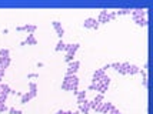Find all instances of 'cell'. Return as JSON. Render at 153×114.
Here are the masks:
<instances>
[{
  "label": "cell",
  "instance_id": "cell-1",
  "mask_svg": "<svg viewBox=\"0 0 153 114\" xmlns=\"http://www.w3.org/2000/svg\"><path fill=\"white\" fill-rule=\"evenodd\" d=\"M110 67H113L116 71H119L120 74H130V76H133V74H137L140 73V70L137 66H134V64H130V63H112L110 64Z\"/></svg>",
  "mask_w": 153,
  "mask_h": 114
},
{
  "label": "cell",
  "instance_id": "cell-2",
  "mask_svg": "<svg viewBox=\"0 0 153 114\" xmlns=\"http://www.w3.org/2000/svg\"><path fill=\"white\" fill-rule=\"evenodd\" d=\"M62 90L66 91H73L74 94H77L79 91V79L76 74H66L65 80L62 83Z\"/></svg>",
  "mask_w": 153,
  "mask_h": 114
},
{
  "label": "cell",
  "instance_id": "cell-3",
  "mask_svg": "<svg viewBox=\"0 0 153 114\" xmlns=\"http://www.w3.org/2000/svg\"><path fill=\"white\" fill-rule=\"evenodd\" d=\"M116 17V12H107V10H102L99 13V17L96 20L99 21V24H103V23H107V21L113 20Z\"/></svg>",
  "mask_w": 153,
  "mask_h": 114
},
{
  "label": "cell",
  "instance_id": "cell-4",
  "mask_svg": "<svg viewBox=\"0 0 153 114\" xmlns=\"http://www.w3.org/2000/svg\"><path fill=\"white\" fill-rule=\"evenodd\" d=\"M113 108H114V106L112 104V103H110V101H103L100 106H97V107L94 108V111L102 113V114H107V113H110Z\"/></svg>",
  "mask_w": 153,
  "mask_h": 114
},
{
  "label": "cell",
  "instance_id": "cell-5",
  "mask_svg": "<svg viewBox=\"0 0 153 114\" xmlns=\"http://www.w3.org/2000/svg\"><path fill=\"white\" fill-rule=\"evenodd\" d=\"M83 26L86 27V29H93V30H96L100 24H99V21L96 20V19H93V17H87L86 20L83 21Z\"/></svg>",
  "mask_w": 153,
  "mask_h": 114
},
{
  "label": "cell",
  "instance_id": "cell-6",
  "mask_svg": "<svg viewBox=\"0 0 153 114\" xmlns=\"http://www.w3.org/2000/svg\"><path fill=\"white\" fill-rule=\"evenodd\" d=\"M36 29H37L36 24H23V26L16 27V30H17V32H27L29 34H33L34 32H36Z\"/></svg>",
  "mask_w": 153,
  "mask_h": 114
},
{
  "label": "cell",
  "instance_id": "cell-7",
  "mask_svg": "<svg viewBox=\"0 0 153 114\" xmlns=\"http://www.w3.org/2000/svg\"><path fill=\"white\" fill-rule=\"evenodd\" d=\"M80 67V61L79 60H73L69 63V67H67V73L66 74H76L77 70Z\"/></svg>",
  "mask_w": 153,
  "mask_h": 114
},
{
  "label": "cell",
  "instance_id": "cell-8",
  "mask_svg": "<svg viewBox=\"0 0 153 114\" xmlns=\"http://www.w3.org/2000/svg\"><path fill=\"white\" fill-rule=\"evenodd\" d=\"M103 99H105V97H103V94H97L93 100L90 101V110H94L97 106H100V104L103 103Z\"/></svg>",
  "mask_w": 153,
  "mask_h": 114
},
{
  "label": "cell",
  "instance_id": "cell-9",
  "mask_svg": "<svg viewBox=\"0 0 153 114\" xmlns=\"http://www.w3.org/2000/svg\"><path fill=\"white\" fill-rule=\"evenodd\" d=\"M22 46H36L37 44V40H36V37H34V34H27L26 40H23L22 43H20Z\"/></svg>",
  "mask_w": 153,
  "mask_h": 114
},
{
  "label": "cell",
  "instance_id": "cell-10",
  "mask_svg": "<svg viewBox=\"0 0 153 114\" xmlns=\"http://www.w3.org/2000/svg\"><path fill=\"white\" fill-rule=\"evenodd\" d=\"M52 24H53V29L56 30L57 36L62 39V37H63V34H65V29H63V26H62V23H60V21H57V20H54Z\"/></svg>",
  "mask_w": 153,
  "mask_h": 114
},
{
  "label": "cell",
  "instance_id": "cell-11",
  "mask_svg": "<svg viewBox=\"0 0 153 114\" xmlns=\"http://www.w3.org/2000/svg\"><path fill=\"white\" fill-rule=\"evenodd\" d=\"M89 111H90V101L85 100L82 104H79V113H83V114H89Z\"/></svg>",
  "mask_w": 153,
  "mask_h": 114
},
{
  "label": "cell",
  "instance_id": "cell-12",
  "mask_svg": "<svg viewBox=\"0 0 153 114\" xmlns=\"http://www.w3.org/2000/svg\"><path fill=\"white\" fill-rule=\"evenodd\" d=\"M132 16H133V19H139V17H146V10H145V9H142V7L133 9V10H132Z\"/></svg>",
  "mask_w": 153,
  "mask_h": 114
},
{
  "label": "cell",
  "instance_id": "cell-13",
  "mask_svg": "<svg viewBox=\"0 0 153 114\" xmlns=\"http://www.w3.org/2000/svg\"><path fill=\"white\" fill-rule=\"evenodd\" d=\"M80 49V44L79 43H74V44H66L65 46V51L66 53H70V54H76V51Z\"/></svg>",
  "mask_w": 153,
  "mask_h": 114
},
{
  "label": "cell",
  "instance_id": "cell-14",
  "mask_svg": "<svg viewBox=\"0 0 153 114\" xmlns=\"http://www.w3.org/2000/svg\"><path fill=\"white\" fill-rule=\"evenodd\" d=\"M105 74H106V71H105L103 68H97V70H96V71L93 73V79H92V83H97V81H99L100 79H102V77L105 76Z\"/></svg>",
  "mask_w": 153,
  "mask_h": 114
},
{
  "label": "cell",
  "instance_id": "cell-15",
  "mask_svg": "<svg viewBox=\"0 0 153 114\" xmlns=\"http://www.w3.org/2000/svg\"><path fill=\"white\" fill-rule=\"evenodd\" d=\"M0 94H4V96L12 94V88H10V86L6 84V83H0Z\"/></svg>",
  "mask_w": 153,
  "mask_h": 114
},
{
  "label": "cell",
  "instance_id": "cell-16",
  "mask_svg": "<svg viewBox=\"0 0 153 114\" xmlns=\"http://www.w3.org/2000/svg\"><path fill=\"white\" fill-rule=\"evenodd\" d=\"M37 91H39V88H37V84L34 83V81H30L29 83V93L32 94V97H36L37 96Z\"/></svg>",
  "mask_w": 153,
  "mask_h": 114
},
{
  "label": "cell",
  "instance_id": "cell-17",
  "mask_svg": "<svg viewBox=\"0 0 153 114\" xmlns=\"http://www.w3.org/2000/svg\"><path fill=\"white\" fill-rule=\"evenodd\" d=\"M10 57H0V68L6 70L9 66H10Z\"/></svg>",
  "mask_w": 153,
  "mask_h": 114
},
{
  "label": "cell",
  "instance_id": "cell-18",
  "mask_svg": "<svg viewBox=\"0 0 153 114\" xmlns=\"http://www.w3.org/2000/svg\"><path fill=\"white\" fill-rule=\"evenodd\" d=\"M20 99H22V100H20V103H22V104H26V103H29V101L32 100L33 97H32V94L27 91V93L22 94V96H20Z\"/></svg>",
  "mask_w": 153,
  "mask_h": 114
},
{
  "label": "cell",
  "instance_id": "cell-19",
  "mask_svg": "<svg viewBox=\"0 0 153 114\" xmlns=\"http://www.w3.org/2000/svg\"><path fill=\"white\" fill-rule=\"evenodd\" d=\"M76 97H77V104H82L83 101L86 100V91H85V90H83V91H77Z\"/></svg>",
  "mask_w": 153,
  "mask_h": 114
},
{
  "label": "cell",
  "instance_id": "cell-20",
  "mask_svg": "<svg viewBox=\"0 0 153 114\" xmlns=\"http://www.w3.org/2000/svg\"><path fill=\"white\" fill-rule=\"evenodd\" d=\"M65 46H66V43H65V41H63L62 39H60V40L57 41V44H56V47H54V50H56V51H62V50L65 51Z\"/></svg>",
  "mask_w": 153,
  "mask_h": 114
},
{
  "label": "cell",
  "instance_id": "cell-21",
  "mask_svg": "<svg viewBox=\"0 0 153 114\" xmlns=\"http://www.w3.org/2000/svg\"><path fill=\"white\" fill-rule=\"evenodd\" d=\"M132 13V9H120L116 12V16H122V14H130Z\"/></svg>",
  "mask_w": 153,
  "mask_h": 114
},
{
  "label": "cell",
  "instance_id": "cell-22",
  "mask_svg": "<svg viewBox=\"0 0 153 114\" xmlns=\"http://www.w3.org/2000/svg\"><path fill=\"white\" fill-rule=\"evenodd\" d=\"M0 57H10V50L9 49H0Z\"/></svg>",
  "mask_w": 153,
  "mask_h": 114
},
{
  "label": "cell",
  "instance_id": "cell-23",
  "mask_svg": "<svg viewBox=\"0 0 153 114\" xmlns=\"http://www.w3.org/2000/svg\"><path fill=\"white\" fill-rule=\"evenodd\" d=\"M9 114H23V111L17 110V108H14V107H10L9 108Z\"/></svg>",
  "mask_w": 153,
  "mask_h": 114
},
{
  "label": "cell",
  "instance_id": "cell-24",
  "mask_svg": "<svg viewBox=\"0 0 153 114\" xmlns=\"http://www.w3.org/2000/svg\"><path fill=\"white\" fill-rule=\"evenodd\" d=\"M65 60H66L67 63H70V61H73V60H74V54L66 53V57H65Z\"/></svg>",
  "mask_w": 153,
  "mask_h": 114
},
{
  "label": "cell",
  "instance_id": "cell-25",
  "mask_svg": "<svg viewBox=\"0 0 153 114\" xmlns=\"http://www.w3.org/2000/svg\"><path fill=\"white\" fill-rule=\"evenodd\" d=\"M6 100H7V96L0 94V104H6Z\"/></svg>",
  "mask_w": 153,
  "mask_h": 114
},
{
  "label": "cell",
  "instance_id": "cell-26",
  "mask_svg": "<svg viewBox=\"0 0 153 114\" xmlns=\"http://www.w3.org/2000/svg\"><path fill=\"white\" fill-rule=\"evenodd\" d=\"M4 111H9V107L6 104H0V113H4Z\"/></svg>",
  "mask_w": 153,
  "mask_h": 114
},
{
  "label": "cell",
  "instance_id": "cell-27",
  "mask_svg": "<svg viewBox=\"0 0 153 114\" xmlns=\"http://www.w3.org/2000/svg\"><path fill=\"white\" fill-rule=\"evenodd\" d=\"M37 77H39L37 73H29L27 74V79H37Z\"/></svg>",
  "mask_w": 153,
  "mask_h": 114
},
{
  "label": "cell",
  "instance_id": "cell-28",
  "mask_svg": "<svg viewBox=\"0 0 153 114\" xmlns=\"http://www.w3.org/2000/svg\"><path fill=\"white\" fill-rule=\"evenodd\" d=\"M4 73H6V70L0 68V83H1V80H3V76H4Z\"/></svg>",
  "mask_w": 153,
  "mask_h": 114
},
{
  "label": "cell",
  "instance_id": "cell-29",
  "mask_svg": "<svg viewBox=\"0 0 153 114\" xmlns=\"http://www.w3.org/2000/svg\"><path fill=\"white\" fill-rule=\"evenodd\" d=\"M56 114H67V111H65V110H59Z\"/></svg>",
  "mask_w": 153,
  "mask_h": 114
},
{
  "label": "cell",
  "instance_id": "cell-30",
  "mask_svg": "<svg viewBox=\"0 0 153 114\" xmlns=\"http://www.w3.org/2000/svg\"><path fill=\"white\" fill-rule=\"evenodd\" d=\"M67 114H80L79 111H67Z\"/></svg>",
  "mask_w": 153,
  "mask_h": 114
},
{
  "label": "cell",
  "instance_id": "cell-31",
  "mask_svg": "<svg viewBox=\"0 0 153 114\" xmlns=\"http://www.w3.org/2000/svg\"><path fill=\"white\" fill-rule=\"evenodd\" d=\"M107 114H110V113H107Z\"/></svg>",
  "mask_w": 153,
  "mask_h": 114
}]
</instances>
